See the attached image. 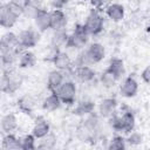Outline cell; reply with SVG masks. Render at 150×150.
Segmentation results:
<instances>
[{
  "instance_id": "cell-23",
  "label": "cell",
  "mask_w": 150,
  "mask_h": 150,
  "mask_svg": "<svg viewBox=\"0 0 150 150\" xmlns=\"http://www.w3.org/2000/svg\"><path fill=\"white\" fill-rule=\"evenodd\" d=\"M38 62V57L35 55L34 52H32L30 49H23L20 54H19V59H18V67L21 69H28V68H33Z\"/></svg>"
},
{
  "instance_id": "cell-8",
  "label": "cell",
  "mask_w": 150,
  "mask_h": 150,
  "mask_svg": "<svg viewBox=\"0 0 150 150\" xmlns=\"http://www.w3.org/2000/svg\"><path fill=\"white\" fill-rule=\"evenodd\" d=\"M49 61L53 63V66L56 69L62 70L64 73L70 71L74 68V62H73L70 55L66 50H62V49H57L54 53V55L49 59Z\"/></svg>"
},
{
  "instance_id": "cell-32",
  "label": "cell",
  "mask_w": 150,
  "mask_h": 150,
  "mask_svg": "<svg viewBox=\"0 0 150 150\" xmlns=\"http://www.w3.org/2000/svg\"><path fill=\"white\" fill-rule=\"evenodd\" d=\"M20 146L22 150H35L38 146L36 137L32 132L23 135L22 137H20Z\"/></svg>"
},
{
  "instance_id": "cell-31",
  "label": "cell",
  "mask_w": 150,
  "mask_h": 150,
  "mask_svg": "<svg viewBox=\"0 0 150 150\" xmlns=\"http://www.w3.org/2000/svg\"><path fill=\"white\" fill-rule=\"evenodd\" d=\"M127 146L128 144L125 141V136H123L122 134H116L108 141L107 149L108 150H123Z\"/></svg>"
},
{
  "instance_id": "cell-9",
  "label": "cell",
  "mask_w": 150,
  "mask_h": 150,
  "mask_svg": "<svg viewBox=\"0 0 150 150\" xmlns=\"http://www.w3.org/2000/svg\"><path fill=\"white\" fill-rule=\"evenodd\" d=\"M138 81L135 76L128 75L120 81V95L124 98H132L138 93Z\"/></svg>"
},
{
  "instance_id": "cell-13",
  "label": "cell",
  "mask_w": 150,
  "mask_h": 150,
  "mask_svg": "<svg viewBox=\"0 0 150 150\" xmlns=\"http://www.w3.org/2000/svg\"><path fill=\"white\" fill-rule=\"evenodd\" d=\"M118 102L116 97H104L97 105V112L102 118H109L116 112Z\"/></svg>"
},
{
  "instance_id": "cell-1",
  "label": "cell",
  "mask_w": 150,
  "mask_h": 150,
  "mask_svg": "<svg viewBox=\"0 0 150 150\" xmlns=\"http://www.w3.org/2000/svg\"><path fill=\"white\" fill-rule=\"evenodd\" d=\"M105 57V47L101 42H91L79 52L74 66H93L100 63Z\"/></svg>"
},
{
  "instance_id": "cell-10",
  "label": "cell",
  "mask_w": 150,
  "mask_h": 150,
  "mask_svg": "<svg viewBox=\"0 0 150 150\" xmlns=\"http://www.w3.org/2000/svg\"><path fill=\"white\" fill-rule=\"evenodd\" d=\"M19 19H20V16L9 8V6L7 5L6 1L0 5V25L2 28H5V29L13 28L16 25V22L19 21Z\"/></svg>"
},
{
  "instance_id": "cell-28",
  "label": "cell",
  "mask_w": 150,
  "mask_h": 150,
  "mask_svg": "<svg viewBox=\"0 0 150 150\" xmlns=\"http://www.w3.org/2000/svg\"><path fill=\"white\" fill-rule=\"evenodd\" d=\"M42 7H43V0H25L23 16L33 20L36 12Z\"/></svg>"
},
{
  "instance_id": "cell-24",
  "label": "cell",
  "mask_w": 150,
  "mask_h": 150,
  "mask_svg": "<svg viewBox=\"0 0 150 150\" xmlns=\"http://www.w3.org/2000/svg\"><path fill=\"white\" fill-rule=\"evenodd\" d=\"M18 125H19L18 117L14 112H7L1 117L0 127H1V131L4 134L14 132L18 129Z\"/></svg>"
},
{
  "instance_id": "cell-21",
  "label": "cell",
  "mask_w": 150,
  "mask_h": 150,
  "mask_svg": "<svg viewBox=\"0 0 150 150\" xmlns=\"http://www.w3.org/2000/svg\"><path fill=\"white\" fill-rule=\"evenodd\" d=\"M62 101L59 96V94L56 91H49V94L42 100L41 102V108L45 111L52 112V111H56L61 108L62 105Z\"/></svg>"
},
{
  "instance_id": "cell-7",
  "label": "cell",
  "mask_w": 150,
  "mask_h": 150,
  "mask_svg": "<svg viewBox=\"0 0 150 150\" xmlns=\"http://www.w3.org/2000/svg\"><path fill=\"white\" fill-rule=\"evenodd\" d=\"M40 32L34 28H25L19 32L18 38L22 49H32L40 41Z\"/></svg>"
},
{
  "instance_id": "cell-33",
  "label": "cell",
  "mask_w": 150,
  "mask_h": 150,
  "mask_svg": "<svg viewBox=\"0 0 150 150\" xmlns=\"http://www.w3.org/2000/svg\"><path fill=\"white\" fill-rule=\"evenodd\" d=\"M125 141H127L128 146H138L143 143V135L134 130L125 136Z\"/></svg>"
},
{
  "instance_id": "cell-36",
  "label": "cell",
  "mask_w": 150,
  "mask_h": 150,
  "mask_svg": "<svg viewBox=\"0 0 150 150\" xmlns=\"http://www.w3.org/2000/svg\"><path fill=\"white\" fill-rule=\"evenodd\" d=\"M141 79L144 83H150V62L145 66V68L141 73Z\"/></svg>"
},
{
  "instance_id": "cell-17",
  "label": "cell",
  "mask_w": 150,
  "mask_h": 150,
  "mask_svg": "<svg viewBox=\"0 0 150 150\" xmlns=\"http://www.w3.org/2000/svg\"><path fill=\"white\" fill-rule=\"evenodd\" d=\"M0 49H14V50H19V52L23 50L20 46L18 34H15L14 32H12L9 29L6 33H4L0 39Z\"/></svg>"
},
{
  "instance_id": "cell-11",
  "label": "cell",
  "mask_w": 150,
  "mask_h": 150,
  "mask_svg": "<svg viewBox=\"0 0 150 150\" xmlns=\"http://www.w3.org/2000/svg\"><path fill=\"white\" fill-rule=\"evenodd\" d=\"M71 75L75 81L80 83H89L95 80L96 71L91 66L84 64V66H74L71 70Z\"/></svg>"
},
{
  "instance_id": "cell-5",
  "label": "cell",
  "mask_w": 150,
  "mask_h": 150,
  "mask_svg": "<svg viewBox=\"0 0 150 150\" xmlns=\"http://www.w3.org/2000/svg\"><path fill=\"white\" fill-rule=\"evenodd\" d=\"M83 25L88 30V33L90 34V36L100 35L104 29V18L100 13V9L91 8L87 14Z\"/></svg>"
},
{
  "instance_id": "cell-27",
  "label": "cell",
  "mask_w": 150,
  "mask_h": 150,
  "mask_svg": "<svg viewBox=\"0 0 150 150\" xmlns=\"http://www.w3.org/2000/svg\"><path fill=\"white\" fill-rule=\"evenodd\" d=\"M1 148L4 150H18L20 146V137H18L14 132L4 134L1 139Z\"/></svg>"
},
{
  "instance_id": "cell-14",
  "label": "cell",
  "mask_w": 150,
  "mask_h": 150,
  "mask_svg": "<svg viewBox=\"0 0 150 150\" xmlns=\"http://www.w3.org/2000/svg\"><path fill=\"white\" fill-rule=\"evenodd\" d=\"M34 25H35V28L40 32V33H45L47 32L48 29H50V11H48L47 8L42 7L40 8L34 19Z\"/></svg>"
},
{
  "instance_id": "cell-6",
  "label": "cell",
  "mask_w": 150,
  "mask_h": 150,
  "mask_svg": "<svg viewBox=\"0 0 150 150\" xmlns=\"http://www.w3.org/2000/svg\"><path fill=\"white\" fill-rule=\"evenodd\" d=\"M62 101L63 104L71 107L76 103V97H77V87L74 80H66L61 87L56 91Z\"/></svg>"
},
{
  "instance_id": "cell-2",
  "label": "cell",
  "mask_w": 150,
  "mask_h": 150,
  "mask_svg": "<svg viewBox=\"0 0 150 150\" xmlns=\"http://www.w3.org/2000/svg\"><path fill=\"white\" fill-rule=\"evenodd\" d=\"M110 128L116 134L128 135L135 130L136 127V116L132 110H123L122 114L115 112L112 116L108 118Z\"/></svg>"
},
{
  "instance_id": "cell-29",
  "label": "cell",
  "mask_w": 150,
  "mask_h": 150,
  "mask_svg": "<svg viewBox=\"0 0 150 150\" xmlns=\"http://www.w3.org/2000/svg\"><path fill=\"white\" fill-rule=\"evenodd\" d=\"M38 141L39 142H38L36 149H40V150H52L56 146V143H57V138L52 131Z\"/></svg>"
},
{
  "instance_id": "cell-38",
  "label": "cell",
  "mask_w": 150,
  "mask_h": 150,
  "mask_svg": "<svg viewBox=\"0 0 150 150\" xmlns=\"http://www.w3.org/2000/svg\"><path fill=\"white\" fill-rule=\"evenodd\" d=\"M5 1H8V0H5Z\"/></svg>"
},
{
  "instance_id": "cell-4",
  "label": "cell",
  "mask_w": 150,
  "mask_h": 150,
  "mask_svg": "<svg viewBox=\"0 0 150 150\" xmlns=\"http://www.w3.org/2000/svg\"><path fill=\"white\" fill-rule=\"evenodd\" d=\"M89 38H90V34L86 29L84 25L76 23L71 33H69V39H68L66 48L73 49V50H81L88 46Z\"/></svg>"
},
{
  "instance_id": "cell-20",
  "label": "cell",
  "mask_w": 150,
  "mask_h": 150,
  "mask_svg": "<svg viewBox=\"0 0 150 150\" xmlns=\"http://www.w3.org/2000/svg\"><path fill=\"white\" fill-rule=\"evenodd\" d=\"M96 109V104L91 100H81L74 104V108L71 110L73 115L79 116V117H86L90 114H93Z\"/></svg>"
},
{
  "instance_id": "cell-16",
  "label": "cell",
  "mask_w": 150,
  "mask_h": 150,
  "mask_svg": "<svg viewBox=\"0 0 150 150\" xmlns=\"http://www.w3.org/2000/svg\"><path fill=\"white\" fill-rule=\"evenodd\" d=\"M104 13L107 18L112 22H120L125 16V8L122 4L118 2H111L105 6Z\"/></svg>"
},
{
  "instance_id": "cell-19",
  "label": "cell",
  "mask_w": 150,
  "mask_h": 150,
  "mask_svg": "<svg viewBox=\"0 0 150 150\" xmlns=\"http://www.w3.org/2000/svg\"><path fill=\"white\" fill-rule=\"evenodd\" d=\"M50 123L47 118H45L43 116H38L33 123L32 127V134L36 137V139H40L42 137H45L46 135H48L50 132Z\"/></svg>"
},
{
  "instance_id": "cell-15",
  "label": "cell",
  "mask_w": 150,
  "mask_h": 150,
  "mask_svg": "<svg viewBox=\"0 0 150 150\" xmlns=\"http://www.w3.org/2000/svg\"><path fill=\"white\" fill-rule=\"evenodd\" d=\"M64 81H66V73L54 68L47 75L46 86H47L48 91H57V89L61 87V84Z\"/></svg>"
},
{
  "instance_id": "cell-3",
  "label": "cell",
  "mask_w": 150,
  "mask_h": 150,
  "mask_svg": "<svg viewBox=\"0 0 150 150\" xmlns=\"http://www.w3.org/2000/svg\"><path fill=\"white\" fill-rule=\"evenodd\" d=\"M23 83V76L14 68L4 69L1 80H0V89L4 94L14 95L19 91Z\"/></svg>"
},
{
  "instance_id": "cell-34",
  "label": "cell",
  "mask_w": 150,
  "mask_h": 150,
  "mask_svg": "<svg viewBox=\"0 0 150 150\" xmlns=\"http://www.w3.org/2000/svg\"><path fill=\"white\" fill-rule=\"evenodd\" d=\"M69 0H49V6L52 9H64V7L68 5Z\"/></svg>"
},
{
  "instance_id": "cell-30",
  "label": "cell",
  "mask_w": 150,
  "mask_h": 150,
  "mask_svg": "<svg viewBox=\"0 0 150 150\" xmlns=\"http://www.w3.org/2000/svg\"><path fill=\"white\" fill-rule=\"evenodd\" d=\"M100 82H101V84H102L104 88H112V87L116 86L117 82H120V80L116 77L115 74H112V73L105 67V69H104V70L101 73V75H100Z\"/></svg>"
},
{
  "instance_id": "cell-37",
  "label": "cell",
  "mask_w": 150,
  "mask_h": 150,
  "mask_svg": "<svg viewBox=\"0 0 150 150\" xmlns=\"http://www.w3.org/2000/svg\"><path fill=\"white\" fill-rule=\"evenodd\" d=\"M83 1H88V0H83Z\"/></svg>"
},
{
  "instance_id": "cell-22",
  "label": "cell",
  "mask_w": 150,
  "mask_h": 150,
  "mask_svg": "<svg viewBox=\"0 0 150 150\" xmlns=\"http://www.w3.org/2000/svg\"><path fill=\"white\" fill-rule=\"evenodd\" d=\"M20 53L21 52L14 49H0V60H1L2 70L13 68L15 63L18 64V59Z\"/></svg>"
},
{
  "instance_id": "cell-26",
  "label": "cell",
  "mask_w": 150,
  "mask_h": 150,
  "mask_svg": "<svg viewBox=\"0 0 150 150\" xmlns=\"http://www.w3.org/2000/svg\"><path fill=\"white\" fill-rule=\"evenodd\" d=\"M107 68L116 75V77L121 81L124 75H125V66H124V61L121 59V57H111L109 60V63L107 66Z\"/></svg>"
},
{
  "instance_id": "cell-25",
  "label": "cell",
  "mask_w": 150,
  "mask_h": 150,
  "mask_svg": "<svg viewBox=\"0 0 150 150\" xmlns=\"http://www.w3.org/2000/svg\"><path fill=\"white\" fill-rule=\"evenodd\" d=\"M69 39V33L67 29H60V30H53L50 35V46L57 49L66 48L67 42Z\"/></svg>"
},
{
  "instance_id": "cell-12",
  "label": "cell",
  "mask_w": 150,
  "mask_h": 150,
  "mask_svg": "<svg viewBox=\"0 0 150 150\" xmlns=\"http://www.w3.org/2000/svg\"><path fill=\"white\" fill-rule=\"evenodd\" d=\"M36 104H38L36 98L32 94H28V93L21 95L16 100V107H18V109L22 114H25L27 116H32L33 115V112L36 109Z\"/></svg>"
},
{
  "instance_id": "cell-18",
  "label": "cell",
  "mask_w": 150,
  "mask_h": 150,
  "mask_svg": "<svg viewBox=\"0 0 150 150\" xmlns=\"http://www.w3.org/2000/svg\"><path fill=\"white\" fill-rule=\"evenodd\" d=\"M67 25H68V16L62 9L50 11V29L52 30L66 29Z\"/></svg>"
},
{
  "instance_id": "cell-35",
  "label": "cell",
  "mask_w": 150,
  "mask_h": 150,
  "mask_svg": "<svg viewBox=\"0 0 150 150\" xmlns=\"http://www.w3.org/2000/svg\"><path fill=\"white\" fill-rule=\"evenodd\" d=\"M88 1L90 4L91 8H95V9H100L101 11L103 7L105 8V6H107V4H108L109 0H88Z\"/></svg>"
}]
</instances>
